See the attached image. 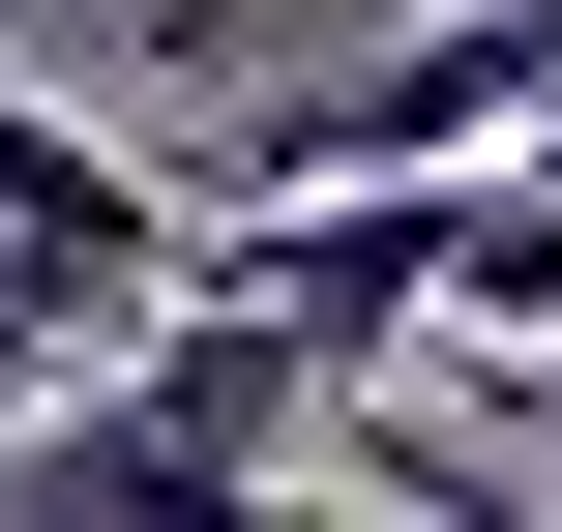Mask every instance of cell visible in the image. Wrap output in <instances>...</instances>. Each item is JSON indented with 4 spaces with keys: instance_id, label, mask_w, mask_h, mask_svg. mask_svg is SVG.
Returning a JSON list of instances; mask_svg holds the SVG:
<instances>
[{
    "instance_id": "obj_1",
    "label": "cell",
    "mask_w": 562,
    "mask_h": 532,
    "mask_svg": "<svg viewBox=\"0 0 562 532\" xmlns=\"http://www.w3.org/2000/svg\"><path fill=\"white\" fill-rule=\"evenodd\" d=\"M296 444H356V385H326V326L296 296H237V267H178V296H119L30 415H0V503H119V532H207L267 503Z\"/></svg>"
},
{
    "instance_id": "obj_2",
    "label": "cell",
    "mask_w": 562,
    "mask_h": 532,
    "mask_svg": "<svg viewBox=\"0 0 562 532\" xmlns=\"http://www.w3.org/2000/svg\"><path fill=\"white\" fill-rule=\"evenodd\" d=\"M0 237H30V267H59V296H89V326H119V296H178V267H207V207H178V178H148V148H119V118H59V89H30V59H0Z\"/></svg>"
},
{
    "instance_id": "obj_4",
    "label": "cell",
    "mask_w": 562,
    "mask_h": 532,
    "mask_svg": "<svg viewBox=\"0 0 562 532\" xmlns=\"http://www.w3.org/2000/svg\"><path fill=\"white\" fill-rule=\"evenodd\" d=\"M59 355H89V296H59V267H30V237H0V415H30V385H59Z\"/></svg>"
},
{
    "instance_id": "obj_5",
    "label": "cell",
    "mask_w": 562,
    "mask_h": 532,
    "mask_svg": "<svg viewBox=\"0 0 562 532\" xmlns=\"http://www.w3.org/2000/svg\"><path fill=\"white\" fill-rule=\"evenodd\" d=\"M533 355H562V326H533Z\"/></svg>"
},
{
    "instance_id": "obj_3",
    "label": "cell",
    "mask_w": 562,
    "mask_h": 532,
    "mask_svg": "<svg viewBox=\"0 0 562 532\" xmlns=\"http://www.w3.org/2000/svg\"><path fill=\"white\" fill-rule=\"evenodd\" d=\"M445 326H504V355L562 326V118H533V148H474V178H445Z\"/></svg>"
}]
</instances>
